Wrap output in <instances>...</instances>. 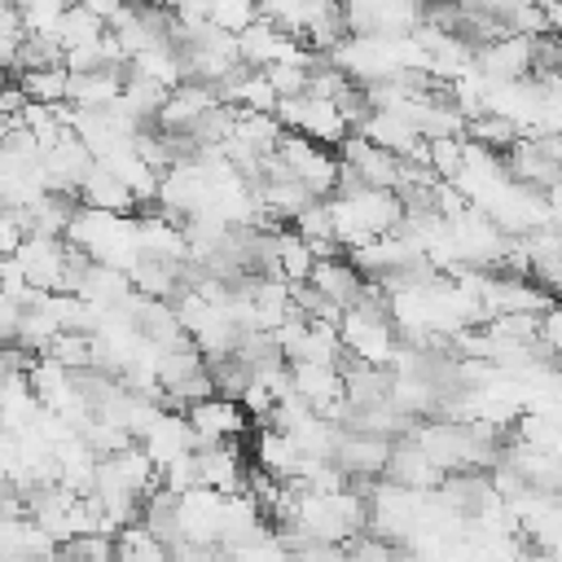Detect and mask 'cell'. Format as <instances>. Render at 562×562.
I'll use <instances>...</instances> for the list:
<instances>
[{
    "label": "cell",
    "instance_id": "1",
    "mask_svg": "<svg viewBox=\"0 0 562 562\" xmlns=\"http://www.w3.org/2000/svg\"><path fill=\"white\" fill-rule=\"evenodd\" d=\"M259 0H211V26L241 35L250 22H259Z\"/></svg>",
    "mask_w": 562,
    "mask_h": 562
}]
</instances>
